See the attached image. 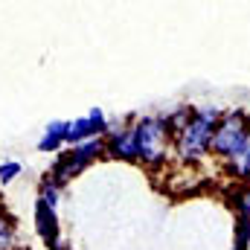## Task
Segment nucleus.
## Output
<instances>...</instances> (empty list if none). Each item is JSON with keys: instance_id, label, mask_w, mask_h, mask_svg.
Wrapping results in <instances>:
<instances>
[{"instance_id": "f257e3e1", "label": "nucleus", "mask_w": 250, "mask_h": 250, "mask_svg": "<svg viewBox=\"0 0 250 250\" xmlns=\"http://www.w3.org/2000/svg\"><path fill=\"white\" fill-rule=\"evenodd\" d=\"M221 108L218 105H198L192 108L189 123L181 128V134L175 137V151L184 163H201L209 148H212V134L221 123Z\"/></svg>"}, {"instance_id": "f03ea898", "label": "nucleus", "mask_w": 250, "mask_h": 250, "mask_svg": "<svg viewBox=\"0 0 250 250\" xmlns=\"http://www.w3.org/2000/svg\"><path fill=\"white\" fill-rule=\"evenodd\" d=\"M134 131V143H137V160L143 166H160L169 157V125L166 117H143L131 125Z\"/></svg>"}, {"instance_id": "7ed1b4c3", "label": "nucleus", "mask_w": 250, "mask_h": 250, "mask_svg": "<svg viewBox=\"0 0 250 250\" xmlns=\"http://www.w3.org/2000/svg\"><path fill=\"white\" fill-rule=\"evenodd\" d=\"M250 131V117L245 108H230V111H224L221 114V123L215 128V134H212V148H209V154H215L218 160H227L233 151H236V146L245 140V134Z\"/></svg>"}, {"instance_id": "20e7f679", "label": "nucleus", "mask_w": 250, "mask_h": 250, "mask_svg": "<svg viewBox=\"0 0 250 250\" xmlns=\"http://www.w3.org/2000/svg\"><path fill=\"white\" fill-rule=\"evenodd\" d=\"M108 131V120H105V111L102 108H93L87 117H79L73 123H67V146H82L87 140H96V137H105Z\"/></svg>"}, {"instance_id": "39448f33", "label": "nucleus", "mask_w": 250, "mask_h": 250, "mask_svg": "<svg viewBox=\"0 0 250 250\" xmlns=\"http://www.w3.org/2000/svg\"><path fill=\"white\" fill-rule=\"evenodd\" d=\"M35 227H38V236L44 239V245L50 250H56L62 245V236H59V218H56V209L47 207L44 201L35 204Z\"/></svg>"}, {"instance_id": "423d86ee", "label": "nucleus", "mask_w": 250, "mask_h": 250, "mask_svg": "<svg viewBox=\"0 0 250 250\" xmlns=\"http://www.w3.org/2000/svg\"><path fill=\"white\" fill-rule=\"evenodd\" d=\"M224 166H227V175H233L242 184H250V131L245 134V140L236 146V151L224 160Z\"/></svg>"}, {"instance_id": "0eeeda50", "label": "nucleus", "mask_w": 250, "mask_h": 250, "mask_svg": "<svg viewBox=\"0 0 250 250\" xmlns=\"http://www.w3.org/2000/svg\"><path fill=\"white\" fill-rule=\"evenodd\" d=\"M108 154L117 157V160H137V143H134V131H131V125L123 128L117 137L108 140Z\"/></svg>"}, {"instance_id": "6e6552de", "label": "nucleus", "mask_w": 250, "mask_h": 250, "mask_svg": "<svg viewBox=\"0 0 250 250\" xmlns=\"http://www.w3.org/2000/svg\"><path fill=\"white\" fill-rule=\"evenodd\" d=\"M67 140V123H62V120H56V123L47 125V131H44V137L38 140V151H59L62 146H67L64 143Z\"/></svg>"}, {"instance_id": "1a4fd4ad", "label": "nucleus", "mask_w": 250, "mask_h": 250, "mask_svg": "<svg viewBox=\"0 0 250 250\" xmlns=\"http://www.w3.org/2000/svg\"><path fill=\"white\" fill-rule=\"evenodd\" d=\"M233 209L236 218H250V184H242L233 192Z\"/></svg>"}, {"instance_id": "9d476101", "label": "nucleus", "mask_w": 250, "mask_h": 250, "mask_svg": "<svg viewBox=\"0 0 250 250\" xmlns=\"http://www.w3.org/2000/svg\"><path fill=\"white\" fill-rule=\"evenodd\" d=\"M15 245V224L9 221L6 212H0V250H9Z\"/></svg>"}, {"instance_id": "9b49d317", "label": "nucleus", "mask_w": 250, "mask_h": 250, "mask_svg": "<svg viewBox=\"0 0 250 250\" xmlns=\"http://www.w3.org/2000/svg\"><path fill=\"white\" fill-rule=\"evenodd\" d=\"M59 192H62V189L56 187L53 181H44V184H41V198H38V201H44L47 207L56 209V207H59Z\"/></svg>"}, {"instance_id": "f8f14e48", "label": "nucleus", "mask_w": 250, "mask_h": 250, "mask_svg": "<svg viewBox=\"0 0 250 250\" xmlns=\"http://www.w3.org/2000/svg\"><path fill=\"white\" fill-rule=\"evenodd\" d=\"M21 175V163H3L0 166V184H12Z\"/></svg>"}]
</instances>
